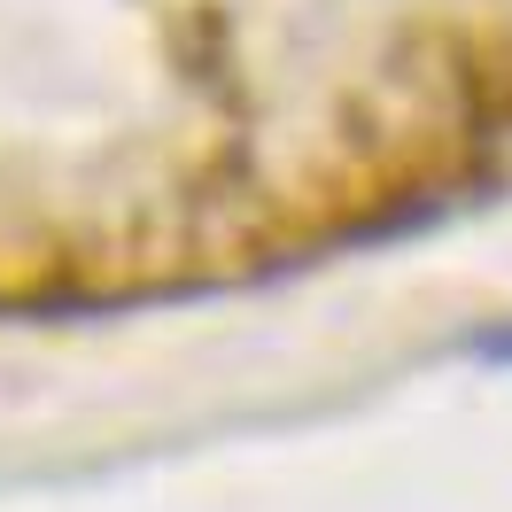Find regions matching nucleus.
<instances>
[{
	"label": "nucleus",
	"instance_id": "obj_1",
	"mask_svg": "<svg viewBox=\"0 0 512 512\" xmlns=\"http://www.w3.org/2000/svg\"><path fill=\"white\" fill-rule=\"evenodd\" d=\"M481 357H512V334H481Z\"/></svg>",
	"mask_w": 512,
	"mask_h": 512
}]
</instances>
